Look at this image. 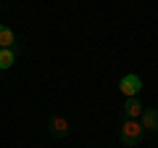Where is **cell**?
Segmentation results:
<instances>
[{
  "instance_id": "3",
  "label": "cell",
  "mask_w": 158,
  "mask_h": 148,
  "mask_svg": "<svg viewBox=\"0 0 158 148\" xmlns=\"http://www.w3.org/2000/svg\"><path fill=\"white\" fill-rule=\"evenodd\" d=\"M69 130H71V124H69L66 116H50V119H48V132H50L53 137H66Z\"/></svg>"
},
{
  "instance_id": "5",
  "label": "cell",
  "mask_w": 158,
  "mask_h": 148,
  "mask_svg": "<svg viewBox=\"0 0 158 148\" xmlns=\"http://www.w3.org/2000/svg\"><path fill=\"white\" fill-rule=\"evenodd\" d=\"M142 103H140V98H127L124 101V116L127 119H140L142 116Z\"/></svg>"
},
{
  "instance_id": "2",
  "label": "cell",
  "mask_w": 158,
  "mask_h": 148,
  "mask_svg": "<svg viewBox=\"0 0 158 148\" xmlns=\"http://www.w3.org/2000/svg\"><path fill=\"white\" fill-rule=\"evenodd\" d=\"M118 90L124 93V98H137L142 90V80L140 74H124L121 80H118Z\"/></svg>"
},
{
  "instance_id": "7",
  "label": "cell",
  "mask_w": 158,
  "mask_h": 148,
  "mask_svg": "<svg viewBox=\"0 0 158 148\" xmlns=\"http://www.w3.org/2000/svg\"><path fill=\"white\" fill-rule=\"evenodd\" d=\"M13 63H16V53L11 50V48H0V69L6 72V69H11Z\"/></svg>"
},
{
  "instance_id": "6",
  "label": "cell",
  "mask_w": 158,
  "mask_h": 148,
  "mask_svg": "<svg viewBox=\"0 0 158 148\" xmlns=\"http://www.w3.org/2000/svg\"><path fill=\"white\" fill-rule=\"evenodd\" d=\"M16 45V34H13L11 27L0 24V48H13Z\"/></svg>"
},
{
  "instance_id": "4",
  "label": "cell",
  "mask_w": 158,
  "mask_h": 148,
  "mask_svg": "<svg viewBox=\"0 0 158 148\" xmlns=\"http://www.w3.org/2000/svg\"><path fill=\"white\" fill-rule=\"evenodd\" d=\"M137 122L142 124V130L158 132V108H156V106H145V108H142V116H140Z\"/></svg>"
},
{
  "instance_id": "1",
  "label": "cell",
  "mask_w": 158,
  "mask_h": 148,
  "mask_svg": "<svg viewBox=\"0 0 158 148\" xmlns=\"http://www.w3.org/2000/svg\"><path fill=\"white\" fill-rule=\"evenodd\" d=\"M142 135H145V130L137 119H124V124L118 127V140L127 148H137L142 143Z\"/></svg>"
}]
</instances>
